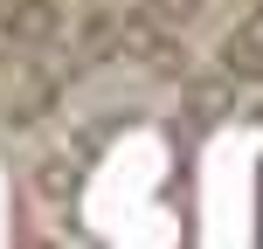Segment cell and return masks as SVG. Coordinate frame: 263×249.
<instances>
[{
  "label": "cell",
  "mask_w": 263,
  "mask_h": 249,
  "mask_svg": "<svg viewBox=\"0 0 263 249\" xmlns=\"http://www.w3.org/2000/svg\"><path fill=\"white\" fill-rule=\"evenodd\" d=\"M125 55L145 69V76H166V83H187V76H194V55H187V42L173 35V28L159 21L153 7H132V14H125Z\"/></svg>",
  "instance_id": "6da1fadb"
},
{
  "label": "cell",
  "mask_w": 263,
  "mask_h": 249,
  "mask_svg": "<svg viewBox=\"0 0 263 249\" xmlns=\"http://www.w3.org/2000/svg\"><path fill=\"white\" fill-rule=\"evenodd\" d=\"M63 21L69 14L55 7V0H14V7L0 14V42L21 49V55H49V49H63Z\"/></svg>",
  "instance_id": "7a4b0ae2"
},
{
  "label": "cell",
  "mask_w": 263,
  "mask_h": 249,
  "mask_svg": "<svg viewBox=\"0 0 263 249\" xmlns=\"http://www.w3.org/2000/svg\"><path fill=\"white\" fill-rule=\"evenodd\" d=\"M180 104H187V125H222V118H236V76H222V69H194V76L180 83Z\"/></svg>",
  "instance_id": "3957f363"
},
{
  "label": "cell",
  "mask_w": 263,
  "mask_h": 249,
  "mask_svg": "<svg viewBox=\"0 0 263 249\" xmlns=\"http://www.w3.org/2000/svg\"><path fill=\"white\" fill-rule=\"evenodd\" d=\"M77 55H83V69H90V63H111V55H125V14H118V7H90V14H77Z\"/></svg>",
  "instance_id": "277c9868"
},
{
  "label": "cell",
  "mask_w": 263,
  "mask_h": 249,
  "mask_svg": "<svg viewBox=\"0 0 263 249\" xmlns=\"http://www.w3.org/2000/svg\"><path fill=\"white\" fill-rule=\"evenodd\" d=\"M77 187H83V166H77L69 152H42V159H35V194L49 201V208H69Z\"/></svg>",
  "instance_id": "5b68a950"
},
{
  "label": "cell",
  "mask_w": 263,
  "mask_h": 249,
  "mask_svg": "<svg viewBox=\"0 0 263 249\" xmlns=\"http://www.w3.org/2000/svg\"><path fill=\"white\" fill-rule=\"evenodd\" d=\"M215 69L236 76V83H263V42L250 35V28H229L222 49H215Z\"/></svg>",
  "instance_id": "8992f818"
},
{
  "label": "cell",
  "mask_w": 263,
  "mask_h": 249,
  "mask_svg": "<svg viewBox=\"0 0 263 249\" xmlns=\"http://www.w3.org/2000/svg\"><path fill=\"white\" fill-rule=\"evenodd\" d=\"M145 7H153V14H159L166 28H180V21H194V14L208 7V0H145Z\"/></svg>",
  "instance_id": "52a82bcc"
},
{
  "label": "cell",
  "mask_w": 263,
  "mask_h": 249,
  "mask_svg": "<svg viewBox=\"0 0 263 249\" xmlns=\"http://www.w3.org/2000/svg\"><path fill=\"white\" fill-rule=\"evenodd\" d=\"M242 28H250V35L263 42V0H256V7H250V21H242Z\"/></svg>",
  "instance_id": "ba28073f"
},
{
  "label": "cell",
  "mask_w": 263,
  "mask_h": 249,
  "mask_svg": "<svg viewBox=\"0 0 263 249\" xmlns=\"http://www.w3.org/2000/svg\"><path fill=\"white\" fill-rule=\"evenodd\" d=\"M28 249H49V236H28Z\"/></svg>",
  "instance_id": "9c48e42d"
},
{
  "label": "cell",
  "mask_w": 263,
  "mask_h": 249,
  "mask_svg": "<svg viewBox=\"0 0 263 249\" xmlns=\"http://www.w3.org/2000/svg\"><path fill=\"white\" fill-rule=\"evenodd\" d=\"M7 7H14V0H7Z\"/></svg>",
  "instance_id": "30bf717a"
}]
</instances>
